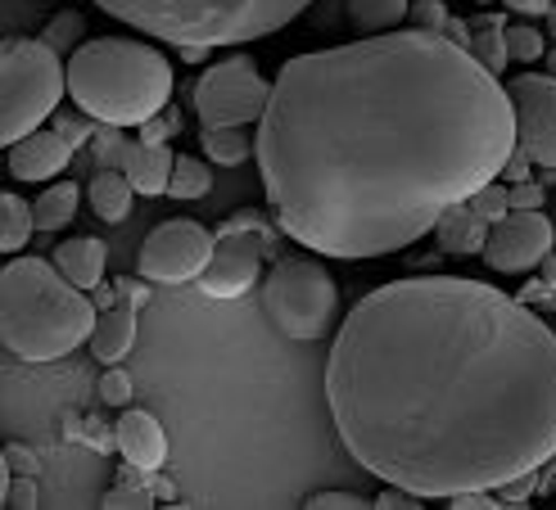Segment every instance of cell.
Here are the masks:
<instances>
[{
    "label": "cell",
    "mask_w": 556,
    "mask_h": 510,
    "mask_svg": "<svg viewBox=\"0 0 556 510\" xmlns=\"http://www.w3.org/2000/svg\"><path fill=\"white\" fill-rule=\"evenodd\" d=\"M154 488H146V479H131V484H127V479H123V484L118 488H109L104 493V510H150L154 506Z\"/></svg>",
    "instance_id": "obj_29"
},
{
    "label": "cell",
    "mask_w": 556,
    "mask_h": 510,
    "mask_svg": "<svg viewBox=\"0 0 556 510\" xmlns=\"http://www.w3.org/2000/svg\"><path fill=\"white\" fill-rule=\"evenodd\" d=\"M530 497H534V474H520L511 484L497 488V501L503 506H530Z\"/></svg>",
    "instance_id": "obj_37"
},
{
    "label": "cell",
    "mask_w": 556,
    "mask_h": 510,
    "mask_svg": "<svg viewBox=\"0 0 556 510\" xmlns=\"http://www.w3.org/2000/svg\"><path fill=\"white\" fill-rule=\"evenodd\" d=\"M77 204H81V190H77L73 181L46 186L41 200L33 204V208H37V231H64V226L77 217Z\"/></svg>",
    "instance_id": "obj_23"
},
{
    "label": "cell",
    "mask_w": 556,
    "mask_h": 510,
    "mask_svg": "<svg viewBox=\"0 0 556 510\" xmlns=\"http://www.w3.org/2000/svg\"><path fill=\"white\" fill-rule=\"evenodd\" d=\"M443 37L470 50V41H476V27H470V18H457V14H453V18H448V27H443Z\"/></svg>",
    "instance_id": "obj_43"
},
{
    "label": "cell",
    "mask_w": 556,
    "mask_h": 510,
    "mask_svg": "<svg viewBox=\"0 0 556 510\" xmlns=\"http://www.w3.org/2000/svg\"><path fill=\"white\" fill-rule=\"evenodd\" d=\"M213 244L217 235L208 226L177 217V221H163L146 235L141 253H136V271L154 285H181V280H200L208 258H213Z\"/></svg>",
    "instance_id": "obj_9"
},
{
    "label": "cell",
    "mask_w": 556,
    "mask_h": 510,
    "mask_svg": "<svg viewBox=\"0 0 556 510\" xmlns=\"http://www.w3.org/2000/svg\"><path fill=\"white\" fill-rule=\"evenodd\" d=\"M547 200V190L539 181H516L511 186V213H539Z\"/></svg>",
    "instance_id": "obj_35"
},
{
    "label": "cell",
    "mask_w": 556,
    "mask_h": 510,
    "mask_svg": "<svg viewBox=\"0 0 556 510\" xmlns=\"http://www.w3.org/2000/svg\"><path fill=\"white\" fill-rule=\"evenodd\" d=\"M73 140L64 131H54V127H41L33 136H23L18 145H10V173L18 181H50V177H60L64 167L73 163Z\"/></svg>",
    "instance_id": "obj_13"
},
{
    "label": "cell",
    "mask_w": 556,
    "mask_h": 510,
    "mask_svg": "<svg viewBox=\"0 0 556 510\" xmlns=\"http://www.w3.org/2000/svg\"><path fill=\"white\" fill-rule=\"evenodd\" d=\"M516 104L443 33H376L276 73L258 177L281 231L321 258L367 263L430 235L503 177Z\"/></svg>",
    "instance_id": "obj_1"
},
{
    "label": "cell",
    "mask_w": 556,
    "mask_h": 510,
    "mask_svg": "<svg viewBox=\"0 0 556 510\" xmlns=\"http://www.w3.org/2000/svg\"><path fill=\"white\" fill-rule=\"evenodd\" d=\"M470 208H476L489 226H497L507 213H511V186H497V181H489V186H480L476 194H470Z\"/></svg>",
    "instance_id": "obj_28"
},
{
    "label": "cell",
    "mask_w": 556,
    "mask_h": 510,
    "mask_svg": "<svg viewBox=\"0 0 556 510\" xmlns=\"http://www.w3.org/2000/svg\"><path fill=\"white\" fill-rule=\"evenodd\" d=\"M552 240H556V231L543 213H507L489 231L484 258L497 276H525L552 253Z\"/></svg>",
    "instance_id": "obj_12"
},
{
    "label": "cell",
    "mask_w": 556,
    "mask_h": 510,
    "mask_svg": "<svg viewBox=\"0 0 556 510\" xmlns=\"http://www.w3.org/2000/svg\"><path fill=\"white\" fill-rule=\"evenodd\" d=\"M539 280H543V285H552V290H556V253H547V258L539 263Z\"/></svg>",
    "instance_id": "obj_47"
},
{
    "label": "cell",
    "mask_w": 556,
    "mask_h": 510,
    "mask_svg": "<svg viewBox=\"0 0 556 510\" xmlns=\"http://www.w3.org/2000/svg\"><path fill=\"white\" fill-rule=\"evenodd\" d=\"M136 344V307L131 303H114L109 311H100V321L91 330V353L104 361V366H118Z\"/></svg>",
    "instance_id": "obj_17"
},
{
    "label": "cell",
    "mask_w": 556,
    "mask_h": 510,
    "mask_svg": "<svg viewBox=\"0 0 556 510\" xmlns=\"http://www.w3.org/2000/svg\"><path fill=\"white\" fill-rule=\"evenodd\" d=\"M54 131H64L68 140H73V145H81V140H96L87 127H81L77 118H64V113H54Z\"/></svg>",
    "instance_id": "obj_44"
},
{
    "label": "cell",
    "mask_w": 556,
    "mask_h": 510,
    "mask_svg": "<svg viewBox=\"0 0 556 510\" xmlns=\"http://www.w3.org/2000/svg\"><path fill=\"white\" fill-rule=\"evenodd\" d=\"M470 27H476L470 54H476L489 73H503L511 64V54H507V18L503 14H476V18H470Z\"/></svg>",
    "instance_id": "obj_20"
},
{
    "label": "cell",
    "mask_w": 556,
    "mask_h": 510,
    "mask_svg": "<svg viewBox=\"0 0 556 510\" xmlns=\"http://www.w3.org/2000/svg\"><path fill=\"white\" fill-rule=\"evenodd\" d=\"M530 177H534V158L516 145V150H511V158L503 163V181H507V186H516V181H530Z\"/></svg>",
    "instance_id": "obj_38"
},
{
    "label": "cell",
    "mask_w": 556,
    "mask_h": 510,
    "mask_svg": "<svg viewBox=\"0 0 556 510\" xmlns=\"http://www.w3.org/2000/svg\"><path fill=\"white\" fill-rule=\"evenodd\" d=\"M141 280H146V276H141ZM141 280H127V276H123V280H114L118 298H123V303H131V307H146V303H150V285H141Z\"/></svg>",
    "instance_id": "obj_41"
},
{
    "label": "cell",
    "mask_w": 556,
    "mask_h": 510,
    "mask_svg": "<svg viewBox=\"0 0 556 510\" xmlns=\"http://www.w3.org/2000/svg\"><path fill=\"white\" fill-rule=\"evenodd\" d=\"M204 154L222 167H240L249 154H258V136H244V127H204Z\"/></svg>",
    "instance_id": "obj_24"
},
{
    "label": "cell",
    "mask_w": 556,
    "mask_h": 510,
    "mask_svg": "<svg viewBox=\"0 0 556 510\" xmlns=\"http://www.w3.org/2000/svg\"><path fill=\"white\" fill-rule=\"evenodd\" d=\"M100 307L46 258H10L0 271V344L18 361H60L91 339Z\"/></svg>",
    "instance_id": "obj_3"
},
{
    "label": "cell",
    "mask_w": 556,
    "mask_h": 510,
    "mask_svg": "<svg viewBox=\"0 0 556 510\" xmlns=\"http://www.w3.org/2000/svg\"><path fill=\"white\" fill-rule=\"evenodd\" d=\"M552 493H556V479H552Z\"/></svg>",
    "instance_id": "obj_51"
},
{
    "label": "cell",
    "mask_w": 556,
    "mask_h": 510,
    "mask_svg": "<svg viewBox=\"0 0 556 510\" xmlns=\"http://www.w3.org/2000/svg\"><path fill=\"white\" fill-rule=\"evenodd\" d=\"M33 231H37V208L27 200H18L14 190H5V194H0V248H5V253L27 248Z\"/></svg>",
    "instance_id": "obj_21"
},
{
    "label": "cell",
    "mask_w": 556,
    "mask_h": 510,
    "mask_svg": "<svg viewBox=\"0 0 556 510\" xmlns=\"http://www.w3.org/2000/svg\"><path fill=\"white\" fill-rule=\"evenodd\" d=\"M547 68H552V77H556V50H547Z\"/></svg>",
    "instance_id": "obj_48"
},
{
    "label": "cell",
    "mask_w": 556,
    "mask_h": 510,
    "mask_svg": "<svg viewBox=\"0 0 556 510\" xmlns=\"http://www.w3.org/2000/svg\"><path fill=\"white\" fill-rule=\"evenodd\" d=\"M489 231H493V226H489L476 208H470V200H462V204H453L448 213L439 217L434 240H439L443 253H457V258H476V253L489 248Z\"/></svg>",
    "instance_id": "obj_16"
},
{
    "label": "cell",
    "mask_w": 556,
    "mask_h": 510,
    "mask_svg": "<svg viewBox=\"0 0 556 510\" xmlns=\"http://www.w3.org/2000/svg\"><path fill=\"white\" fill-rule=\"evenodd\" d=\"M503 5H507L511 14H520V18H543V14H552V0H503Z\"/></svg>",
    "instance_id": "obj_42"
},
{
    "label": "cell",
    "mask_w": 556,
    "mask_h": 510,
    "mask_svg": "<svg viewBox=\"0 0 556 510\" xmlns=\"http://www.w3.org/2000/svg\"><path fill=\"white\" fill-rule=\"evenodd\" d=\"M177 50H181V60H186V64H204L213 46H177Z\"/></svg>",
    "instance_id": "obj_46"
},
{
    "label": "cell",
    "mask_w": 556,
    "mask_h": 510,
    "mask_svg": "<svg viewBox=\"0 0 556 510\" xmlns=\"http://www.w3.org/2000/svg\"><path fill=\"white\" fill-rule=\"evenodd\" d=\"M208 190H213V173H208V163H200L194 154H177L173 186H168L173 200H200V194H208Z\"/></svg>",
    "instance_id": "obj_25"
},
{
    "label": "cell",
    "mask_w": 556,
    "mask_h": 510,
    "mask_svg": "<svg viewBox=\"0 0 556 510\" xmlns=\"http://www.w3.org/2000/svg\"><path fill=\"white\" fill-rule=\"evenodd\" d=\"M412 14L407 0H349V23L357 27V33H394V27Z\"/></svg>",
    "instance_id": "obj_22"
},
{
    "label": "cell",
    "mask_w": 556,
    "mask_h": 510,
    "mask_svg": "<svg viewBox=\"0 0 556 510\" xmlns=\"http://www.w3.org/2000/svg\"><path fill=\"white\" fill-rule=\"evenodd\" d=\"M118 167L127 173V181L136 186V194H163V190L173 186L177 154H173L168 145H150V140H131V145H123Z\"/></svg>",
    "instance_id": "obj_15"
},
{
    "label": "cell",
    "mask_w": 556,
    "mask_h": 510,
    "mask_svg": "<svg viewBox=\"0 0 556 510\" xmlns=\"http://www.w3.org/2000/svg\"><path fill=\"white\" fill-rule=\"evenodd\" d=\"M0 501H5L10 510H33V506H41L37 501V484H33V474H14L5 488H0Z\"/></svg>",
    "instance_id": "obj_32"
},
{
    "label": "cell",
    "mask_w": 556,
    "mask_h": 510,
    "mask_svg": "<svg viewBox=\"0 0 556 510\" xmlns=\"http://www.w3.org/2000/svg\"><path fill=\"white\" fill-rule=\"evenodd\" d=\"M276 240H267L263 231H249V226H217V244L213 258L200 276V290L208 298H240L263 280L267 253Z\"/></svg>",
    "instance_id": "obj_10"
},
{
    "label": "cell",
    "mask_w": 556,
    "mask_h": 510,
    "mask_svg": "<svg viewBox=\"0 0 556 510\" xmlns=\"http://www.w3.org/2000/svg\"><path fill=\"white\" fill-rule=\"evenodd\" d=\"M173 131H177V113H168V118H150L141 127V140H150V145H168Z\"/></svg>",
    "instance_id": "obj_40"
},
{
    "label": "cell",
    "mask_w": 556,
    "mask_h": 510,
    "mask_svg": "<svg viewBox=\"0 0 556 510\" xmlns=\"http://www.w3.org/2000/svg\"><path fill=\"white\" fill-rule=\"evenodd\" d=\"M81 27H87V18H81L77 10H60V14H54V18L46 23V33H41V41H50V46H54V50H60V54H64V50L73 54V50L81 46Z\"/></svg>",
    "instance_id": "obj_27"
},
{
    "label": "cell",
    "mask_w": 556,
    "mask_h": 510,
    "mask_svg": "<svg viewBox=\"0 0 556 510\" xmlns=\"http://www.w3.org/2000/svg\"><path fill=\"white\" fill-rule=\"evenodd\" d=\"M5 466H10L14 474H37V470H41V466H37V451H33V447H18V443L5 447Z\"/></svg>",
    "instance_id": "obj_39"
},
{
    "label": "cell",
    "mask_w": 556,
    "mask_h": 510,
    "mask_svg": "<svg viewBox=\"0 0 556 510\" xmlns=\"http://www.w3.org/2000/svg\"><path fill=\"white\" fill-rule=\"evenodd\" d=\"M303 506L308 510H367L371 501L357 493H313V497H303Z\"/></svg>",
    "instance_id": "obj_33"
},
{
    "label": "cell",
    "mask_w": 556,
    "mask_h": 510,
    "mask_svg": "<svg viewBox=\"0 0 556 510\" xmlns=\"http://www.w3.org/2000/svg\"><path fill=\"white\" fill-rule=\"evenodd\" d=\"M190 100L194 113H200V127H249L263 123L271 87L258 73L254 54H231V60H217L213 68H204Z\"/></svg>",
    "instance_id": "obj_8"
},
{
    "label": "cell",
    "mask_w": 556,
    "mask_h": 510,
    "mask_svg": "<svg viewBox=\"0 0 556 510\" xmlns=\"http://www.w3.org/2000/svg\"><path fill=\"white\" fill-rule=\"evenodd\" d=\"M371 506H376V510H421V497H416L412 488H403V484H384V488L371 497Z\"/></svg>",
    "instance_id": "obj_34"
},
{
    "label": "cell",
    "mask_w": 556,
    "mask_h": 510,
    "mask_svg": "<svg viewBox=\"0 0 556 510\" xmlns=\"http://www.w3.org/2000/svg\"><path fill=\"white\" fill-rule=\"evenodd\" d=\"M68 91V64L50 41L10 37L0 46V140L18 145L23 136L41 131L54 118Z\"/></svg>",
    "instance_id": "obj_6"
},
{
    "label": "cell",
    "mask_w": 556,
    "mask_h": 510,
    "mask_svg": "<svg viewBox=\"0 0 556 510\" xmlns=\"http://www.w3.org/2000/svg\"><path fill=\"white\" fill-rule=\"evenodd\" d=\"M91 303H96L100 311H109V307H114V303H118V290H109V285H104V280H100V285L91 290Z\"/></svg>",
    "instance_id": "obj_45"
},
{
    "label": "cell",
    "mask_w": 556,
    "mask_h": 510,
    "mask_svg": "<svg viewBox=\"0 0 556 510\" xmlns=\"http://www.w3.org/2000/svg\"><path fill=\"white\" fill-rule=\"evenodd\" d=\"M412 27H426V33H443V27H448V5H443V0H416L412 5Z\"/></svg>",
    "instance_id": "obj_31"
},
{
    "label": "cell",
    "mask_w": 556,
    "mask_h": 510,
    "mask_svg": "<svg viewBox=\"0 0 556 510\" xmlns=\"http://www.w3.org/2000/svg\"><path fill=\"white\" fill-rule=\"evenodd\" d=\"M131 375L127 371H118V366H109V371L100 375V398L109 403V407H127L131 403Z\"/></svg>",
    "instance_id": "obj_30"
},
{
    "label": "cell",
    "mask_w": 556,
    "mask_h": 510,
    "mask_svg": "<svg viewBox=\"0 0 556 510\" xmlns=\"http://www.w3.org/2000/svg\"><path fill=\"white\" fill-rule=\"evenodd\" d=\"M263 307L286 339L313 344L340 330V290L321 258H281L263 280Z\"/></svg>",
    "instance_id": "obj_7"
},
{
    "label": "cell",
    "mask_w": 556,
    "mask_h": 510,
    "mask_svg": "<svg viewBox=\"0 0 556 510\" xmlns=\"http://www.w3.org/2000/svg\"><path fill=\"white\" fill-rule=\"evenodd\" d=\"M516 104V145L539 167L556 173V77L552 73H516L507 81Z\"/></svg>",
    "instance_id": "obj_11"
},
{
    "label": "cell",
    "mask_w": 556,
    "mask_h": 510,
    "mask_svg": "<svg viewBox=\"0 0 556 510\" xmlns=\"http://www.w3.org/2000/svg\"><path fill=\"white\" fill-rule=\"evenodd\" d=\"M131 194L136 186L127 181V173H114V167H100L87 186V200H91V213L100 221H123L131 213Z\"/></svg>",
    "instance_id": "obj_19"
},
{
    "label": "cell",
    "mask_w": 556,
    "mask_h": 510,
    "mask_svg": "<svg viewBox=\"0 0 556 510\" xmlns=\"http://www.w3.org/2000/svg\"><path fill=\"white\" fill-rule=\"evenodd\" d=\"M109 18L168 46H244L281 33L313 0H91Z\"/></svg>",
    "instance_id": "obj_5"
},
{
    "label": "cell",
    "mask_w": 556,
    "mask_h": 510,
    "mask_svg": "<svg viewBox=\"0 0 556 510\" xmlns=\"http://www.w3.org/2000/svg\"><path fill=\"white\" fill-rule=\"evenodd\" d=\"M114 430H118V451L127 457V466L154 474L163 461H168V434H163V424L150 411L123 407V420L114 424Z\"/></svg>",
    "instance_id": "obj_14"
},
{
    "label": "cell",
    "mask_w": 556,
    "mask_h": 510,
    "mask_svg": "<svg viewBox=\"0 0 556 510\" xmlns=\"http://www.w3.org/2000/svg\"><path fill=\"white\" fill-rule=\"evenodd\" d=\"M507 54H511V64H534V60H547L543 33H539V27H530V18L507 23Z\"/></svg>",
    "instance_id": "obj_26"
},
{
    "label": "cell",
    "mask_w": 556,
    "mask_h": 510,
    "mask_svg": "<svg viewBox=\"0 0 556 510\" xmlns=\"http://www.w3.org/2000/svg\"><path fill=\"white\" fill-rule=\"evenodd\" d=\"M326 407L344 451L380 484L497 493L556 457V334L484 280H389L336 330Z\"/></svg>",
    "instance_id": "obj_2"
},
{
    "label": "cell",
    "mask_w": 556,
    "mask_h": 510,
    "mask_svg": "<svg viewBox=\"0 0 556 510\" xmlns=\"http://www.w3.org/2000/svg\"><path fill=\"white\" fill-rule=\"evenodd\" d=\"M222 226H249V231H263L267 240H276V226H281V221L271 226V217H267V213H258V208H240V213H231Z\"/></svg>",
    "instance_id": "obj_36"
},
{
    "label": "cell",
    "mask_w": 556,
    "mask_h": 510,
    "mask_svg": "<svg viewBox=\"0 0 556 510\" xmlns=\"http://www.w3.org/2000/svg\"><path fill=\"white\" fill-rule=\"evenodd\" d=\"M476 5H489V0H476Z\"/></svg>",
    "instance_id": "obj_50"
},
{
    "label": "cell",
    "mask_w": 556,
    "mask_h": 510,
    "mask_svg": "<svg viewBox=\"0 0 556 510\" xmlns=\"http://www.w3.org/2000/svg\"><path fill=\"white\" fill-rule=\"evenodd\" d=\"M547 18H552V27H556V5H552V14H547Z\"/></svg>",
    "instance_id": "obj_49"
},
{
    "label": "cell",
    "mask_w": 556,
    "mask_h": 510,
    "mask_svg": "<svg viewBox=\"0 0 556 510\" xmlns=\"http://www.w3.org/2000/svg\"><path fill=\"white\" fill-rule=\"evenodd\" d=\"M104 263H109V244L104 240H91V235H81V240H68L54 248V267H60L77 290H96L100 280H104Z\"/></svg>",
    "instance_id": "obj_18"
},
{
    "label": "cell",
    "mask_w": 556,
    "mask_h": 510,
    "mask_svg": "<svg viewBox=\"0 0 556 510\" xmlns=\"http://www.w3.org/2000/svg\"><path fill=\"white\" fill-rule=\"evenodd\" d=\"M168 54L136 37H91L68 54V95L104 127H146L173 100Z\"/></svg>",
    "instance_id": "obj_4"
}]
</instances>
